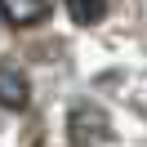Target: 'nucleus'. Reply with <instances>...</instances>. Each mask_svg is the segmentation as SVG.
Segmentation results:
<instances>
[{"instance_id": "obj_3", "label": "nucleus", "mask_w": 147, "mask_h": 147, "mask_svg": "<svg viewBox=\"0 0 147 147\" xmlns=\"http://www.w3.org/2000/svg\"><path fill=\"white\" fill-rule=\"evenodd\" d=\"M0 98H5V111H22L31 102V94H27V80H22L13 67H5V80H0Z\"/></svg>"}, {"instance_id": "obj_2", "label": "nucleus", "mask_w": 147, "mask_h": 147, "mask_svg": "<svg viewBox=\"0 0 147 147\" xmlns=\"http://www.w3.org/2000/svg\"><path fill=\"white\" fill-rule=\"evenodd\" d=\"M49 18V0H5V22L9 27H31Z\"/></svg>"}, {"instance_id": "obj_1", "label": "nucleus", "mask_w": 147, "mask_h": 147, "mask_svg": "<svg viewBox=\"0 0 147 147\" xmlns=\"http://www.w3.org/2000/svg\"><path fill=\"white\" fill-rule=\"evenodd\" d=\"M67 138H71L76 147H98L102 138H111V120H107V111H98V107H76L71 116H67Z\"/></svg>"}, {"instance_id": "obj_4", "label": "nucleus", "mask_w": 147, "mask_h": 147, "mask_svg": "<svg viewBox=\"0 0 147 147\" xmlns=\"http://www.w3.org/2000/svg\"><path fill=\"white\" fill-rule=\"evenodd\" d=\"M67 13H71L80 27H94V22H102V13H107V0H63Z\"/></svg>"}]
</instances>
